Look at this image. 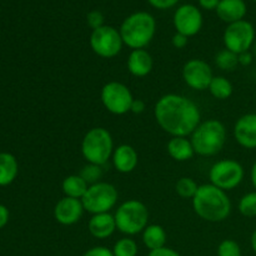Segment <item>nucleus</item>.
Here are the masks:
<instances>
[{"instance_id":"4be33fe9","label":"nucleus","mask_w":256,"mask_h":256,"mask_svg":"<svg viewBox=\"0 0 256 256\" xmlns=\"http://www.w3.org/2000/svg\"><path fill=\"white\" fill-rule=\"evenodd\" d=\"M142 239L145 246L149 249V252H152L165 246L168 235L162 225L149 224L142 232Z\"/></svg>"},{"instance_id":"a878e982","label":"nucleus","mask_w":256,"mask_h":256,"mask_svg":"<svg viewBox=\"0 0 256 256\" xmlns=\"http://www.w3.org/2000/svg\"><path fill=\"white\" fill-rule=\"evenodd\" d=\"M138 252H139V248H138L136 242L130 236L119 239L112 248L114 256H136Z\"/></svg>"},{"instance_id":"0eeeda50","label":"nucleus","mask_w":256,"mask_h":256,"mask_svg":"<svg viewBox=\"0 0 256 256\" xmlns=\"http://www.w3.org/2000/svg\"><path fill=\"white\" fill-rule=\"evenodd\" d=\"M118 199L119 192L114 185L106 182H99L96 184L89 185L82 202L85 212L95 215L110 212V210L114 209L116 205Z\"/></svg>"},{"instance_id":"4c0bfd02","label":"nucleus","mask_w":256,"mask_h":256,"mask_svg":"<svg viewBox=\"0 0 256 256\" xmlns=\"http://www.w3.org/2000/svg\"><path fill=\"white\" fill-rule=\"evenodd\" d=\"M9 216H10V212L9 209H8L5 205L0 204V229L5 226L9 222Z\"/></svg>"},{"instance_id":"37998d69","label":"nucleus","mask_w":256,"mask_h":256,"mask_svg":"<svg viewBox=\"0 0 256 256\" xmlns=\"http://www.w3.org/2000/svg\"><path fill=\"white\" fill-rule=\"evenodd\" d=\"M252 2H256V0H252Z\"/></svg>"},{"instance_id":"1a4fd4ad","label":"nucleus","mask_w":256,"mask_h":256,"mask_svg":"<svg viewBox=\"0 0 256 256\" xmlns=\"http://www.w3.org/2000/svg\"><path fill=\"white\" fill-rule=\"evenodd\" d=\"M100 99L110 114L125 115L132 109L135 98L125 84L120 82H109L102 88Z\"/></svg>"},{"instance_id":"6ab92c4d","label":"nucleus","mask_w":256,"mask_h":256,"mask_svg":"<svg viewBox=\"0 0 256 256\" xmlns=\"http://www.w3.org/2000/svg\"><path fill=\"white\" fill-rule=\"evenodd\" d=\"M215 12L220 20L226 24H232L244 20L248 12V6L244 0H220Z\"/></svg>"},{"instance_id":"bb28decb","label":"nucleus","mask_w":256,"mask_h":256,"mask_svg":"<svg viewBox=\"0 0 256 256\" xmlns=\"http://www.w3.org/2000/svg\"><path fill=\"white\" fill-rule=\"evenodd\" d=\"M198 189H199V185L195 182L194 179L188 176L180 178L179 180L175 184V192L182 199H192L196 194Z\"/></svg>"},{"instance_id":"c756f323","label":"nucleus","mask_w":256,"mask_h":256,"mask_svg":"<svg viewBox=\"0 0 256 256\" xmlns=\"http://www.w3.org/2000/svg\"><path fill=\"white\" fill-rule=\"evenodd\" d=\"M218 256H242V248L235 240L225 239L218 246Z\"/></svg>"},{"instance_id":"dca6fc26","label":"nucleus","mask_w":256,"mask_h":256,"mask_svg":"<svg viewBox=\"0 0 256 256\" xmlns=\"http://www.w3.org/2000/svg\"><path fill=\"white\" fill-rule=\"evenodd\" d=\"M112 160L116 172L122 174H129L136 169L139 164V155L132 145L122 144L119 146H115Z\"/></svg>"},{"instance_id":"2eb2a0df","label":"nucleus","mask_w":256,"mask_h":256,"mask_svg":"<svg viewBox=\"0 0 256 256\" xmlns=\"http://www.w3.org/2000/svg\"><path fill=\"white\" fill-rule=\"evenodd\" d=\"M234 138L240 146L256 149V114L249 112L236 120L234 125Z\"/></svg>"},{"instance_id":"f257e3e1","label":"nucleus","mask_w":256,"mask_h":256,"mask_svg":"<svg viewBox=\"0 0 256 256\" xmlns=\"http://www.w3.org/2000/svg\"><path fill=\"white\" fill-rule=\"evenodd\" d=\"M158 125L172 136H190L202 122L199 106L180 94H165L154 106Z\"/></svg>"},{"instance_id":"aec40b11","label":"nucleus","mask_w":256,"mask_h":256,"mask_svg":"<svg viewBox=\"0 0 256 256\" xmlns=\"http://www.w3.org/2000/svg\"><path fill=\"white\" fill-rule=\"evenodd\" d=\"M168 154L175 162H184L192 160L195 155L192 140L186 136H172L166 145Z\"/></svg>"},{"instance_id":"cd10ccee","label":"nucleus","mask_w":256,"mask_h":256,"mask_svg":"<svg viewBox=\"0 0 256 256\" xmlns=\"http://www.w3.org/2000/svg\"><path fill=\"white\" fill-rule=\"evenodd\" d=\"M239 212L245 218L256 216V192H252L242 196L238 204Z\"/></svg>"},{"instance_id":"423d86ee","label":"nucleus","mask_w":256,"mask_h":256,"mask_svg":"<svg viewBox=\"0 0 256 256\" xmlns=\"http://www.w3.org/2000/svg\"><path fill=\"white\" fill-rule=\"evenodd\" d=\"M116 229L126 236L142 234L149 225V209L144 202L130 199L122 202L114 212Z\"/></svg>"},{"instance_id":"b1692460","label":"nucleus","mask_w":256,"mask_h":256,"mask_svg":"<svg viewBox=\"0 0 256 256\" xmlns=\"http://www.w3.org/2000/svg\"><path fill=\"white\" fill-rule=\"evenodd\" d=\"M208 90H209L212 96L215 98V99L226 100L232 95L234 86H232V82L229 79H226L225 76H222V75L215 76L214 75Z\"/></svg>"},{"instance_id":"58836bf2","label":"nucleus","mask_w":256,"mask_h":256,"mask_svg":"<svg viewBox=\"0 0 256 256\" xmlns=\"http://www.w3.org/2000/svg\"><path fill=\"white\" fill-rule=\"evenodd\" d=\"M199 6L205 10H216L220 0H198Z\"/></svg>"},{"instance_id":"412c9836","label":"nucleus","mask_w":256,"mask_h":256,"mask_svg":"<svg viewBox=\"0 0 256 256\" xmlns=\"http://www.w3.org/2000/svg\"><path fill=\"white\" fill-rule=\"evenodd\" d=\"M19 164L10 152H0V186H8L16 179Z\"/></svg>"},{"instance_id":"7c9ffc66","label":"nucleus","mask_w":256,"mask_h":256,"mask_svg":"<svg viewBox=\"0 0 256 256\" xmlns=\"http://www.w3.org/2000/svg\"><path fill=\"white\" fill-rule=\"evenodd\" d=\"M104 14H102V12H99V10H92V12H88L86 24L92 30H96L99 29V28L104 26Z\"/></svg>"},{"instance_id":"393cba45","label":"nucleus","mask_w":256,"mask_h":256,"mask_svg":"<svg viewBox=\"0 0 256 256\" xmlns=\"http://www.w3.org/2000/svg\"><path fill=\"white\" fill-rule=\"evenodd\" d=\"M215 65L224 72H232L239 65V55L228 49L220 50L215 55Z\"/></svg>"},{"instance_id":"f03ea898","label":"nucleus","mask_w":256,"mask_h":256,"mask_svg":"<svg viewBox=\"0 0 256 256\" xmlns=\"http://www.w3.org/2000/svg\"><path fill=\"white\" fill-rule=\"evenodd\" d=\"M192 202L195 214L204 222H222L226 220L232 212V202L226 192L210 182L199 185Z\"/></svg>"},{"instance_id":"ddd939ff","label":"nucleus","mask_w":256,"mask_h":256,"mask_svg":"<svg viewBox=\"0 0 256 256\" xmlns=\"http://www.w3.org/2000/svg\"><path fill=\"white\" fill-rule=\"evenodd\" d=\"M212 78L214 74L212 66L202 59H190L182 66V79L185 84L196 92L208 90Z\"/></svg>"},{"instance_id":"9b49d317","label":"nucleus","mask_w":256,"mask_h":256,"mask_svg":"<svg viewBox=\"0 0 256 256\" xmlns=\"http://www.w3.org/2000/svg\"><path fill=\"white\" fill-rule=\"evenodd\" d=\"M222 42H224L225 49L238 55L250 52L255 42L254 25L245 19L228 24L222 35Z\"/></svg>"},{"instance_id":"c85d7f7f","label":"nucleus","mask_w":256,"mask_h":256,"mask_svg":"<svg viewBox=\"0 0 256 256\" xmlns=\"http://www.w3.org/2000/svg\"><path fill=\"white\" fill-rule=\"evenodd\" d=\"M80 176L85 180L89 185L96 184L100 182L102 176V169L100 165L95 164H86L82 170L80 172Z\"/></svg>"},{"instance_id":"72a5a7b5","label":"nucleus","mask_w":256,"mask_h":256,"mask_svg":"<svg viewBox=\"0 0 256 256\" xmlns=\"http://www.w3.org/2000/svg\"><path fill=\"white\" fill-rule=\"evenodd\" d=\"M188 42H189V38L185 36V35L180 34V32H175L174 36H172V46L175 48V49H184V48H186Z\"/></svg>"},{"instance_id":"7ed1b4c3","label":"nucleus","mask_w":256,"mask_h":256,"mask_svg":"<svg viewBox=\"0 0 256 256\" xmlns=\"http://www.w3.org/2000/svg\"><path fill=\"white\" fill-rule=\"evenodd\" d=\"M119 32L124 45L132 50L145 49L154 39L156 22L150 12H135L125 18Z\"/></svg>"},{"instance_id":"e433bc0d","label":"nucleus","mask_w":256,"mask_h":256,"mask_svg":"<svg viewBox=\"0 0 256 256\" xmlns=\"http://www.w3.org/2000/svg\"><path fill=\"white\" fill-rule=\"evenodd\" d=\"M252 62H254L252 52H245L239 54V65H242V66H249V65H252Z\"/></svg>"},{"instance_id":"a211bd4d","label":"nucleus","mask_w":256,"mask_h":256,"mask_svg":"<svg viewBox=\"0 0 256 256\" xmlns=\"http://www.w3.org/2000/svg\"><path fill=\"white\" fill-rule=\"evenodd\" d=\"M88 229H89L90 235L95 239H108L114 234L115 230H118L114 214L102 212V214L92 215L88 222Z\"/></svg>"},{"instance_id":"9d476101","label":"nucleus","mask_w":256,"mask_h":256,"mask_svg":"<svg viewBox=\"0 0 256 256\" xmlns=\"http://www.w3.org/2000/svg\"><path fill=\"white\" fill-rule=\"evenodd\" d=\"M89 44L98 56L112 59L120 54L124 42L119 30L110 25H104L99 29L92 30L89 38Z\"/></svg>"},{"instance_id":"20e7f679","label":"nucleus","mask_w":256,"mask_h":256,"mask_svg":"<svg viewBox=\"0 0 256 256\" xmlns=\"http://www.w3.org/2000/svg\"><path fill=\"white\" fill-rule=\"evenodd\" d=\"M226 128L220 120L209 119L202 122L190 135L195 154L199 156H214L226 142Z\"/></svg>"},{"instance_id":"f3484780","label":"nucleus","mask_w":256,"mask_h":256,"mask_svg":"<svg viewBox=\"0 0 256 256\" xmlns=\"http://www.w3.org/2000/svg\"><path fill=\"white\" fill-rule=\"evenodd\" d=\"M128 70L132 76L145 78L152 72L154 60L146 49L132 50L126 62Z\"/></svg>"},{"instance_id":"4468645a","label":"nucleus","mask_w":256,"mask_h":256,"mask_svg":"<svg viewBox=\"0 0 256 256\" xmlns=\"http://www.w3.org/2000/svg\"><path fill=\"white\" fill-rule=\"evenodd\" d=\"M84 212L85 210L82 200L64 196L55 204L54 219L60 225L70 226V225L76 224L82 219Z\"/></svg>"},{"instance_id":"6e6552de","label":"nucleus","mask_w":256,"mask_h":256,"mask_svg":"<svg viewBox=\"0 0 256 256\" xmlns=\"http://www.w3.org/2000/svg\"><path fill=\"white\" fill-rule=\"evenodd\" d=\"M245 176L244 166L234 159H222L214 162L209 170L210 184L224 192L239 186Z\"/></svg>"},{"instance_id":"f8f14e48","label":"nucleus","mask_w":256,"mask_h":256,"mask_svg":"<svg viewBox=\"0 0 256 256\" xmlns=\"http://www.w3.org/2000/svg\"><path fill=\"white\" fill-rule=\"evenodd\" d=\"M172 24L176 32L192 38L200 32L204 24V18L196 5L182 4L175 10Z\"/></svg>"},{"instance_id":"39448f33","label":"nucleus","mask_w":256,"mask_h":256,"mask_svg":"<svg viewBox=\"0 0 256 256\" xmlns=\"http://www.w3.org/2000/svg\"><path fill=\"white\" fill-rule=\"evenodd\" d=\"M82 155L88 164L102 165L112 159L114 152V139L108 129L102 126L88 130L82 140Z\"/></svg>"},{"instance_id":"2f4dec72","label":"nucleus","mask_w":256,"mask_h":256,"mask_svg":"<svg viewBox=\"0 0 256 256\" xmlns=\"http://www.w3.org/2000/svg\"><path fill=\"white\" fill-rule=\"evenodd\" d=\"M148 2L155 9L168 10L170 8H174L179 2V0H148Z\"/></svg>"},{"instance_id":"a19ab883","label":"nucleus","mask_w":256,"mask_h":256,"mask_svg":"<svg viewBox=\"0 0 256 256\" xmlns=\"http://www.w3.org/2000/svg\"><path fill=\"white\" fill-rule=\"evenodd\" d=\"M250 244H252V252L256 254V229L254 230V232L252 234V239H250Z\"/></svg>"},{"instance_id":"473e14b6","label":"nucleus","mask_w":256,"mask_h":256,"mask_svg":"<svg viewBox=\"0 0 256 256\" xmlns=\"http://www.w3.org/2000/svg\"><path fill=\"white\" fill-rule=\"evenodd\" d=\"M82 256H114V254H112V250L106 246H94L85 252Z\"/></svg>"},{"instance_id":"79ce46f5","label":"nucleus","mask_w":256,"mask_h":256,"mask_svg":"<svg viewBox=\"0 0 256 256\" xmlns=\"http://www.w3.org/2000/svg\"><path fill=\"white\" fill-rule=\"evenodd\" d=\"M252 55H254V58L256 59V40H255L254 45H252Z\"/></svg>"},{"instance_id":"5701e85b","label":"nucleus","mask_w":256,"mask_h":256,"mask_svg":"<svg viewBox=\"0 0 256 256\" xmlns=\"http://www.w3.org/2000/svg\"><path fill=\"white\" fill-rule=\"evenodd\" d=\"M88 188H89V184L79 174L68 175L62 182V189L65 196L74 198V199L82 200Z\"/></svg>"},{"instance_id":"ea45409f","label":"nucleus","mask_w":256,"mask_h":256,"mask_svg":"<svg viewBox=\"0 0 256 256\" xmlns=\"http://www.w3.org/2000/svg\"><path fill=\"white\" fill-rule=\"evenodd\" d=\"M250 179H252V184L256 192V162L252 164V170H250Z\"/></svg>"},{"instance_id":"f704fd0d","label":"nucleus","mask_w":256,"mask_h":256,"mask_svg":"<svg viewBox=\"0 0 256 256\" xmlns=\"http://www.w3.org/2000/svg\"><path fill=\"white\" fill-rule=\"evenodd\" d=\"M148 256H182V255H180L176 250L172 249V248L164 246L156 250H152V252H149Z\"/></svg>"},{"instance_id":"c9c22d12","label":"nucleus","mask_w":256,"mask_h":256,"mask_svg":"<svg viewBox=\"0 0 256 256\" xmlns=\"http://www.w3.org/2000/svg\"><path fill=\"white\" fill-rule=\"evenodd\" d=\"M145 109H146V105H145L144 100L142 99H134V102H132V109H130V112H132V114H142V112H145Z\"/></svg>"}]
</instances>
